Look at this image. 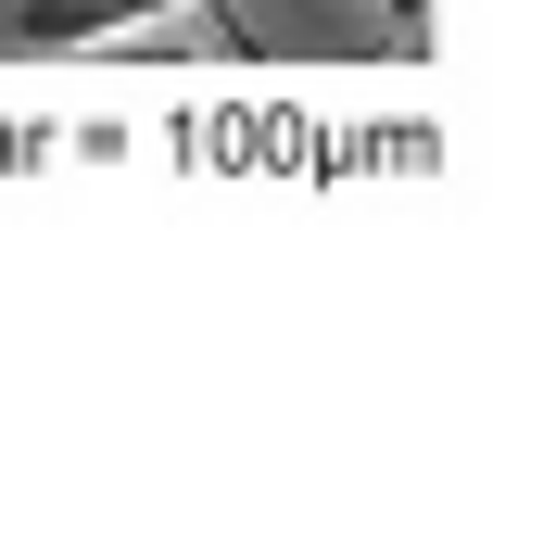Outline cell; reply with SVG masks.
Masks as SVG:
<instances>
[{
	"instance_id": "cell-1",
	"label": "cell",
	"mask_w": 556,
	"mask_h": 556,
	"mask_svg": "<svg viewBox=\"0 0 556 556\" xmlns=\"http://www.w3.org/2000/svg\"><path fill=\"white\" fill-rule=\"evenodd\" d=\"M165 13H190V0H13V51H102V38H152Z\"/></svg>"
}]
</instances>
